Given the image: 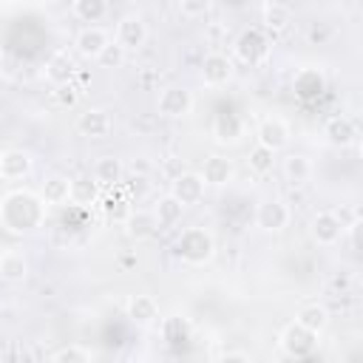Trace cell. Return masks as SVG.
Returning a JSON list of instances; mask_svg holds the SVG:
<instances>
[{"instance_id": "1", "label": "cell", "mask_w": 363, "mask_h": 363, "mask_svg": "<svg viewBox=\"0 0 363 363\" xmlns=\"http://www.w3.org/2000/svg\"><path fill=\"white\" fill-rule=\"evenodd\" d=\"M45 204L31 190H11L0 199V224L14 235H28L43 227Z\"/></svg>"}, {"instance_id": "2", "label": "cell", "mask_w": 363, "mask_h": 363, "mask_svg": "<svg viewBox=\"0 0 363 363\" xmlns=\"http://www.w3.org/2000/svg\"><path fill=\"white\" fill-rule=\"evenodd\" d=\"M176 255L190 267H204L216 255V238L207 227H184L176 238Z\"/></svg>"}, {"instance_id": "3", "label": "cell", "mask_w": 363, "mask_h": 363, "mask_svg": "<svg viewBox=\"0 0 363 363\" xmlns=\"http://www.w3.org/2000/svg\"><path fill=\"white\" fill-rule=\"evenodd\" d=\"M233 51H235V57H238L241 62L258 65V62H264L267 54H269V40H267V34H264L258 26H250V28H244V31L235 37Z\"/></svg>"}, {"instance_id": "4", "label": "cell", "mask_w": 363, "mask_h": 363, "mask_svg": "<svg viewBox=\"0 0 363 363\" xmlns=\"http://www.w3.org/2000/svg\"><path fill=\"white\" fill-rule=\"evenodd\" d=\"M193 111V94L184 85H167L159 91L156 113L164 119H184Z\"/></svg>"}, {"instance_id": "5", "label": "cell", "mask_w": 363, "mask_h": 363, "mask_svg": "<svg viewBox=\"0 0 363 363\" xmlns=\"http://www.w3.org/2000/svg\"><path fill=\"white\" fill-rule=\"evenodd\" d=\"M289 125H286V119H281V116H275V113H269V116H264L261 122H258V128H255V145H261V147H267V150H272V153H278V150H284L286 145H289Z\"/></svg>"}, {"instance_id": "6", "label": "cell", "mask_w": 363, "mask_h": 363, "mask_svg": "<svg viewBox=\"0 0 363 363\" xmlns=\"http://www.w3.org/2000/svg\"><path fill=\"white\" fill-rule=\"evenodd\" d=\"M289 218H292V210L281 199H264L255 207V224L264 233H281L284 227H289Z\"/></svg>"}, {"instance_id": "7", "label": "cell", "mask_w": 363, "mask_h": 363, "mask_svg": "<svg viewBox=\"0 0 363 363\" xmlns=\"http://www.w3.org/2000/svg\"><path fill=\"white\" fill-rule=\"evenodd\" d=\"M233 60L227 57V54H221V51H210V54H204V60H201V82L207 85V88H221V85H227L230 79H233Z\"/></svg>"}, {"instance_id": "8", "label": "cell", "mask_w": 363, "mask_h": 363, "mask_svg": "<svg viewBox=\"0 0 363 363\" xmlns=\"http://www.w3.org/2000/svg\"><path fill=\"white\" fill-rule=\"evenodd\" d=\"M204 179L193 170H182L179 176H173V184H170V196L182 204V207H190V204H199L204 199Z\"/></svg>"}, {"instance_id": "9", "label": "cell", "mask_w": 363, "mask_h": 363, "mask_svg": "<svg viewBox=\"0 0 363 363\" xmlns=\"http://www.w3.org/2000/svg\"><path fill=\"white\" fill-rule=\"evenodd\" d=\"M278 343H281V349H284L289 357H295V360H298V357L312 354V352H315V346H318L315 335H312V332H306V329H301L295 320H292V323H286V326L281 329Z\"/></svg>"}, {"instance_id": "10", "label": "cell", "mask_w": 363, "mask_h": 363, "mask_svg": "<svg viewBox=\"0 0 363 363\" xmlns=\"http://www.w3.org/2000/svg\"><path fill=\"white\" fill-rule=\"evenodd\" d=\"M147 40V23L142 14H122L116 23V43L125 51H136L142 48Z\"/></svg>"}, {"instance_id": "11", "label": "cell", "mask_w": 363, "mask_h": 363, "mask_svg": "<svg viewBox=\"0 0 363 363\" xmlns=\"http://www.w3.org/2000/svg\"><path fill=\"white\" fill-rule=\"evenodd\" d=\"M343 221H340V216L337 213H329V210H320V213H315L312 216V224H309V233H312V238L320 244V247H332V244H337L340 238H343Z\"/></svg>"}, {"instance_id": "12", "label": "cell", "mask_w": 363, "mask_h": 363, "mask_svg": "<svg viewBox=\"0 0 363 363\" xmlns=\"http://www.w3.org/2000/svg\"><path fill=\"white\" fill-rule=\"evenodd\" d=\"M111 130H113V119H111V111H105V108H88L77 116V133L79 136L105 139Z\"/></svg>"}, {"instance_id": "13", "label": "cell", "mask_w": 363, "mask_h": 363, "mask_svg": "<svg viewBox=\"0 0 363 363\" xmlns=\"http://www.w3.org/2000/svg\"><path fill=\"white\" fill-rule=\"evenodd\" d=\"M34 170V159L28 150H20V147H9L0 153V179H9V182H20L26 176H31Z\"/></svg>"}, {"instance_id": "14", "label": "cell", "mask_w": 363, "mask_h": 363, "mask_svg": "<svg viewBox=\"0 0 363 363\" xmlns=\"http://www.w3.org/2000/svg\"><path fill=\"white\" fill-rule=\"evenodd\" d=\"M45 79L54 85V88H62V85H71V79L77 77V62L68 51H54L48 60H45V68H43Z\"/></svg>"}, {"instance_id": "15", "label": "cell", "mask_w": 363, "mask_h": 363, "mask_svg": "<svg viewBox=\"0 0 363 363\" xmlns=\"http://www.w3.org/2000/svg\"><path fill=\"white\" fill-rule=\"evenodd\" d=\"M323 136H326V142L332 147H340L343 150V147H352L357 142V125L349 116L337 113V116H329L323 122Z\"/></svg>"}, {"instance_id": "16", "label": "cell", "mask_w": 363, "mask_h": 363, "mask_svg": "<svg viewBox=\"0 0 363 363\" xmlns=\"http://www.w3.org/2000/svg\"><path fill=\"white\" fill-rule=\"evenodd\" d=\"M199 176H201L204 184H210V187H224V184L233 182L235 164H233V159H227V156H221V153H210V156L204 159Z\"/></svg>"}, {"instance_id": "17", "label": "cell", "mask_w": 363, "mask_h": 363, "mask_svg": "<svg viewBox=\"0 0 363 363\" xmlns=\"http://www.w3.org/2000/svg\"><path fill=\"white\" fill-rule=\"evenodd\" d=\"M108 43H111V37H108V31L99 28V26H85V28H79L77 37H74V48H77V54L85 57V60H96Z\"/></svg>"}, {"instance_id": "18", "label": "cell", "mask_w": 363, "mask_h": 363, "mask_svg": "<svg viewBox=\"0 0 363 363\" xmlns=\"http://www.w3.org/2000/svg\"><path fill=\"white\" fill-rule=\"evenodd\" d=\"M323 88H326L323 71L315 68V65H306V68H301V71L292 77V91H295V96H301V99H315V96L323 94Z\"/></svg>"}, {"instance_id": "19", "label": "cell", "mask_w": 363, "mask_h": 363, "mask_svg": "<svg viewBox=\"0 0 363 363\" xmlns=\"http://www.w3.org/2000/svg\"><path fill=\"white\" fill-rule=\"evenodd\" d=\"M91 176H94V182H96L99 187H119V184H122V176H125V164H122L119 156L105 153V156H99V159L94 162Z\"/></svg>"}, {"instance_id": "20", "label": "cell", "mask_w": 363, "mask_h": 363, "mask_svg": "<svg viewBox=\"0 0 363 363\" xmlns=\"http://www.w3.org/2000/svg\"><path fill=\"white\" fill-rule=\"evenodd\" d=\"M0 278L6 284H23L28 278V258L20 250H3L0 252Z\"/></svg>"}, {"instance_id": "21", "label": "cell", "mask_w": 363, "mask_h": 363, "mask_svg": "<svg viewBox=\"0 0 363 363\" xmlns=\"http://www.w3.org/2000/svg\"><path fill=\"white\" fill-rule=\"evenodd\" d=\"M125 312L136 326H150L159 320V303L150 295H130L125 303Z\"/></svg>"}, {"instance_id": "22", "label": "cell", "mask_w": 363, "mask_h": 363, "mask_svg": "<svg viewBox=\"0 0 363 363\" xmlns=\"http://www.w3.org/2000/svg\"><path fill=\"white\" fill-rule=\"evenodd\" d=\"M99 184L94 182L91 173H79V176H71V193H68V201L77 204V207H91L99 201Z\"/></svg>"}, {"instance_id": "23", "label": "cell", "mask_w": 363, "mask_h": 363, "mask_svg": "<svg viewBox=\"0 0 363 363\" xmlns=\"http://www.w3.org/2000/svg\"><path fill=\"white\" fill-rule=\"evenodd\" d=\"M213 136L218 145H235L244 136V119L238 113H218L213 119Z\"/></svg>"}, {"instance_id": "24", "label": "cell", "mask_w": 363, "mask_h": 363, "mask_svg": "<svg viewBox=\"0 0 363 363\" xmlns=\"http://www.w3.org/2000/svg\"><path fill=\"white\" fill-rule=\"evenodd\" d=\"M68 193H71V179L62 176V173L48 176L43 182V187H40V199H43L45 207H62V204H68Z\"/></svg>"}, {"instance_id": "25", "label": "cell", "mask_w": 363, "mask_h": 363, "mask_svg": "<svg viewBox=\"0 0 363 363\" xmlns=\"http://www.w3.org/2000/svg\"><path fill=\"white\" fill-rule=\"evenodd\" d=\"M156 230H159V224H156L153 210L139 207V210H130V216L125 218V233H128L133 241H145V238H150Z\"/></svg>"}, {"instance_id": "26", "label": "cell", "mask_w": 363, "mask_h": 363, "mask_svg": "<svg viewBox=\"0 0 363 363\" xmlns=\"http://www.w3.org/2000/svg\"><path fill=\"white\" fill-rule=\"evenodd\" d=\"M295 323L318 337V335L329 326V312H326V306L318 303V301H315V303H303V306L298 309V315H295Z\"/></svg>"}, {"instance_id": "27", "label": "cell", "mask_w": 363, "mask_h": 363, "mask_svg": "<svg viewBox=\"0 0 363 363\" xmlns=\"http://www.w3.org/2000/svg\"><path fill=\"white\" fill-rule=\"evenodd\" d=\"M261 23H264V28H267V31H272V34L286 31V28H289V23H292V6L278 3V0L264 3V6H261Z\"/></svg>"}, {"instance_id": "28", "label": "cell", "mask_w": 363, "mask_h": 363, "mask_svg": "<svg viewBox=\"0 0 363 363\" xmlns=\"http://www.w3.org/2000/svg\"><path fill=\"white\" fill-rule=\"evenodd\" d=\"M153 216H156V224H159V227H176V224L182 221V216H184V207L167 193V196H162V199L153 204Z\"/></svg>"}, {"instance_id": "29", "label": "cell", "mask_w": 363, "mask_h": 363, "mask_svg": "<svg viewBox=\"0 0 363 363\" xmlns=\"http://www.w3.org/2000/svg\"><path fill=\"white\" fill-rule=\"evenodd\" d=\"M284 176H286L292 184H303V182H309V176H312V162H309L303 153H289V156L284 159Z\"/></svg>"}, {"instance_id": "30", "label": "cell", "mask_w": 363, "mask_h": 363, "mask_svg": "<svg viewBox=\"0 0 363 363\" xmlns=\"http://www.w3.org/2000/svg\"><path fill=\"white\" fill-rule=\"evenodd\" d=\"M71 11H74L77 20L94 26V23H99L108 14V3L105 0H74L71 3Z\"/></svg>"}, {"instance_id": "31", "label": "cell", "mask_w": 363, "mask_h": 363, "mask_svg": "<svg viewBox=\"0 0 363 363\" xmlns=\"http://www.w3.org/2000/svg\"><path fill=\"white\" fill-rule=\"evenodd\" d=\"M247 167L255 176H267L275 167V153L267 150V147H261V145H252L250 153H247Z\"/></svg>"}, {"instance_id": "32", "label": "cell", "mask_w": 363, "mask_h": 363, "mask_svg": "<svg viewBox=\"0 0 363 363\" xmlns=\"http://www.w3.org/2000/svg\"><path fill=\"white\" fill-rule=\"evenodd\" d=\"M125 57H128V51H125L116 40H111V43L102 48V54L96 57V65H99V68H122V65H125Z\"/></svg>"}, {"instance_id": "33", "label": "cell", "mask_w": 363, "mask_h": 363, "mask_svg": "<svg viewBox=\"0 0 363 363\" xmlns=\"http://www.w3.org/2000/svg\"><path fill=\"white\" fill-rule=\"evenodd\" d=\"M51 363H91V352L82 346H62L51 357Z\"/></svg>"}, {"instance_id": "34", "label": "cell", "mask_w": 363, "mask_h": 363, "mask_svg": "<svg viewBox=\"0 0 363 363\" xmlns=\"http://www.w3.org/2000/svg\"><path fill=\"white\" fill-rule=\"evenodd\" d=\"M102 207H105L108 218H113V221H122V224H125V218H128V216H130V210H133L128 196H122V199H108Z\"/></svg>"}, {"instance_id": "35", "label": "cell", "mask_w": 363, "mask_h": 363, "mask_svg": "<svg viewBox=\"0 0 363 363\" xmlns=\"http://www.w3.org/2000/svg\"><path fill=\"white\" fill-rule=\"evenodd\" d=\"M210 11V0H182L179 3V14L182 17H204Z\"/></svg>"}, {"instance_id": "36", "label": "cell", "mask_w": 363, "mask_h": 363, "mask_svg": "<svg viewBox=\"0 0 363 363\" xmlns=\"http://www.w3.org/2000/svg\"><path fill=\"white\" fill-rule=\"evenodd\" d=\"M57 99H60L62 105H74V102H77V88H74V85L57 88Z\"/></svg>"}, {"instance_id": "37", "label": "cell", "mask_w": 363, "mask_h": 363, "mask_svg": "<svg viewBox=\"0 0 363 363\" xmlns=\"http://www.w3.org/2000/svg\"><path fill=\"white\" fill-rule=\"evenodd\" d=\"M216 363H252V357L244 354V352H227V354H221Z\"/></svg>"}, {"instance_id": "38", "label": "cell", "mask_w": 363, "mask_h": 363, "mask_svg": "<svg viewBox=\"0 0 363 363\" xmlns=\"http://www.w3.org/2000/svg\"><path fill=\"white\" fill-rule=\"evenodd\" d=\"M0 62H3V48H0Z\"/></svg>"}]
</instances>
